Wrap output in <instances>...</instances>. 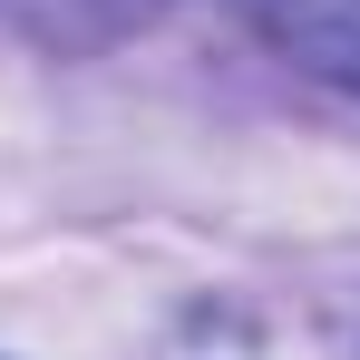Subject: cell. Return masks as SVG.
Instances as JSON below:
<instances>
[{
    "label": "cell",
    "instance_id": "obj_1",
    "mask_svg": "<svg viewBox=\"0 0 360 360\" xmlns=\"http://www.w3.org/2000/svg\"><path fill=\"white\" fill-rule=\"evenodd\" d=\"M166 360H360V331L331 311H283V302H205L185 311Z\"/></svg>",
    "mask_w": 360,
    "mask_h": 360
},
{
    "label": "cell",
    "instance_id": "obj_2",
    "mask_svg": "<svg viewBox=\"0 0 360 360\" xmlns=\"http://www.w3.org/2000/svg\"><path fill=\"white\" fill-rule=\"evenodd\" d=\"M234 10L273 59H292L302 78L360 98V0H234Z\"/></svg>",
    "mask_w": 360,
    "mask_h": 360
},
{
    "label": "cell",
    "instance_id": "obj_3",
    "mask_svg": "<svg viewBox=\"0 0 360 360\" xmlns=\"http://www.w3.org/2000/svg\"><path fill=\"white\" fill-rule=\"evenodd\" d=\"M39 49H59V59H88V49H108L127 30H146L166 0H0Z\"/></svg>",
    "mask_w": 360,
    "mask_h": 360
}]
</instances>
